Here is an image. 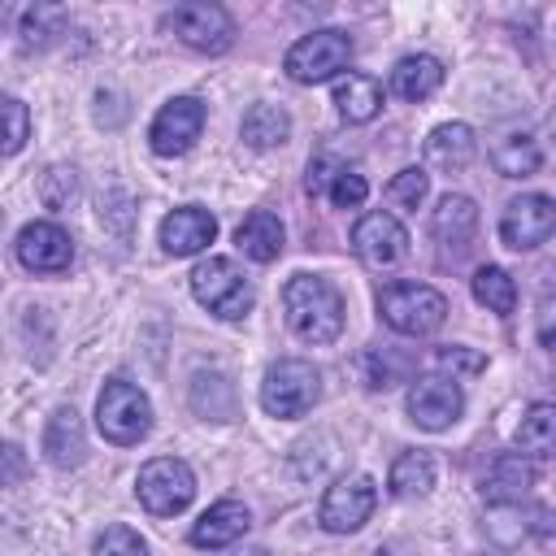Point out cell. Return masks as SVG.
Instances as JSON below:
<instances>
[{
    "instance_id": "cell-36",
    "label": "cell",
    "mask_w": 556,
    "mask_h": 556,
    "mask_svg": "<svg viewBox=\"0 0 556 556\" xmlns=\"http://www.w3.org/2000/svg\"><path fill=\"white\" fill-rule=\"evenodd\" d=\"M365 195H369V182H365V174H356V169H339L334 174V182H330V200L339 204V208H361L365 204Z\"/></svg>"
},
{
    "instance_id": "cell-22",
    "label": "cell",
    "mask_w": 556,
    "mask_h": 556,
    "mask_svg": "<svg viewBox=\"0 0 556 556\" xmlns=\"http://www.w3.org/2000/svg\"><path fill=\"white\" fill-rule=\"evenodd\" d=\"M235 243L243 248V256L269 265V261H278V252H282V222H278L269 208H252V213L239 222Z\"/></svg>"
},
{
    "instance_id": "cell-33",
    "label": "cell",
    "mask_w": 556,
    "mask_h": 556,
    "mask_svg": "<svg viewBox=\"0 0 556 556\" xmlns=\"http://www.w3.org/2000/svg\"><path fill=\"white\" fill-rule=\"evenodd\" d=\"M387 195H391L400 208H417V204L430 195V174H426L421 165H408V169H400V174L391 178Z\"/></svg>"
},
{
    "instance_id": "cell-41",
    "label": "cell",
    "mask_w": 556,
    "mask_h": 556,
    "mask_svg": "<svg viewBox=\"0 0 556 556\" xmlns=\"http://www.w3.org/2000/svg\"><path fill=\"white\" fill-rule=\"evenodd\" d=\"M0 22H4V4H0Z\"/></svg>"
},
{
    "instance_id": "cell-39",
    "label": "cell",
    "mask_w": 556,
    "mask_h": 556,
    "mask_svg": "<svg viewBox=\"0 0 556 556\" xmlns=\"http://www.w3.org/2000/svg\"><path fill=\"white\" fill-rule=\"evenodd\" d=\"M443 369H460V374H478V369H486V361L478 356V352H469V348H439V356H434Z\"/></svg>"
},
{
    "instance_id": "cell-5",
    "label": "cell",
    "mask_w": 556,
    "mask_h": 556,
    "mask_svg": "<svg viewBox=\"0 0 556 556\" xmlns=\"http://www.w3.org/2000/svg\"><path fill=\"white\" fill-rule=\"evenodd\" d=\"M191 291L195 300L217 313L222 321H239L252 308V282L239 274V265L230 256H208L191 269Z\"/></svg>"
},
{
    "instance_id": "cell-17",
    "label": "cell",
    "mask_w": 556,
    "mask_h": 556,
    "mask_svg": "<svg viewBox=\"0 0 556 556\" xmlns=\"http://www.w3.org/2000/svg\"><path fill=\"white\" fill-rule=\"evenodd\" d=\"M248 526H252V513L239 504V500H217L195 526H191V543L195 547H230V543H239L243 534H248Z\"/></svg>"
},
{
    "instance_id": "cell-21",
    "label": "cell",
    "mask_w": 556,
    "mask_h": 556,
    "mask_svg": "<svg viewBox=\"0 0 556 556\" xmlns=\"http://www.w3.org/2000/svg\"><path fill=\"white\" fill-rule=\"evenodd\" d=\"M191 408H195V417H204V421H235L239 417V395H235V382L226 378V374H195L191 378Z\"/></svg>"
},
{
    "instance_id": "cell-7",
    "label": "cell",
    "mask_w": 556,
    "mask_h": 556,
    "mask_svg": "<svg viewBox=\"0 0 556 556\" xmlns=\"http://www.w3.org/2000/svg\"><path fill=\"white\" fill-rule=\"evenodd\" d=\"M352 61V39L343 30H313L295 39L282 56V70L291 83H326Z\"/></svg>"
},
{
    "instance_id": "cell-27",
    "label": "cell",
    "mask_w": 556,
    "mask_h": 556,
    "mask_svg": "<svg viewBox=\"0 0 556 556\" xmlns=\"http://www.w3.org/2000/svg\"><path fill=\"white\" fill-rule=\"evenodd\" d=\"M387 482H391V495H400V500L426 495L434 486V460H430V452H400Z\"/></svg>"
},
{
    "instance_id": "cell-11",
    "label": "cell",
    "mask_w": 556,
    "mask_h": 556,
    "mask_svg": "<svg viewBox=\"0 0 556 556\" xmlns=\"http://www.w3.org/2000/svg\"><path fill=\"white\" fill-rule=\"evenodd\" d=\"M552 230H556V204L547 195H517V200H508V208L500 217V239L517 252L547 243Z\"/></svg>"
},
{
    "instance_id": "cell-19",
    "label": "cell",
    "mask_w": 556,
    "mask_h": 556,
    "mask_svg": "<svg viewBox=\"0 0 556 556\" xmlns=\"http://www.w3.org/2000/svg\"><path fill=\"white\" fill-rule=\"evenodd\" d=\"M430 230H434V239L443 248L465 252L469 239L478 235V204L469 195H443L439 208H434V217H430Z\"/></svg>"
},
{
    "instance_id": "cell-18",
    "label": "cell",
    "mask_w": 556,
    "mask_h": 556,
    "mask_svg": "<svg viewBox=\"0 0 556 556\" xmlns=\"http://www.w3.org/2000/svg\"><path fill=\"white\" fill-rule=\"evenodd\" d=\"M473 156H478V139H473V130H469L465 122H443V126H434L430 139H426V161H430L434 169H443V174L465 169Z\"/></svg>"
},
{
    "instance_id": "cell-34",
    "label": "cell",
    "mask_w": 556,
    "mask_h": 556,
    "mask_svg": "<svg viewBox=\"0 0 556 556\" xmlns=\"http://www.w3.org/2000/svg\"><path fill=\"white\" fill-rule=\"evenodd\" d=\"M96 556H148V543L130 526H104L96 534Z\"/></svg>"
},
{
    "instance_id": "cell-6",
    "label": "cell",
    "mask_w": 556,
    "mask_h": 556,
    "mask_svg": "<svg viewBox=\"0 0 556 556\" xmlns=\"http://www.w3.org/2000/svg\"><path fill=\"white\" fill-rule=\"evenodd\" d=\"M135 495H139V504H143L152 517H174V513H182V508L191 504V495H195V473H191L187 460H178V456H156V460H148V465L139 469Z\"/></svg>"
},
{
    "instance_id": "cell-3",
    "label": "cell",
    "mask_w": 556,
    "mask_h": 556,
    "mask_svg": "<svg viewBox=\"0 0 556 556\" xmlns=\"http://www.w3.org/2000/svg\"><path fill=\"white\" fill-rule=\"evenodd\" d=\"M378 313L400 334H434L447 317V300L426 282H391L378 291Z\"/></svg>"
},
{
    "instance_id": "cell-15",
    "label": "cell",
    "mask_w": 556,
    "mask_h": 556,
    "mask_svg": "<svg viewBox=\"0 0 556 556\" xmlns=\"http://www.w3.org/2000/svg\"><path fill=\"white\" fill-rule=\"evenodd\" d=\"M217 239V217L200 204H182L161 222V248L169 256H195Z\"/></svg>"
},
{
    "instance_id": "cell-32",
    "label": "cell",
    "mask_w": 556,
    "mask_h": 556,
    "mask_svg": "<svg viewBox=\"0 0 556 556\" xmlns=\"http://www.w3.org/2000/svg\"><path fill=\"white\" fill-rule=\"evenodd\" d=\"M361 374H365V387L387 391V387H395V382L408 374V361L395 356L391 348H369V352L361 356Z\"/></svg>"
},
{
    "instance_id": "cell-16",
    "label": "cell",
    "mask_w": 556,
    "mask_h": 556,
    "mask_svg": "<svg viewBox=\"0 0 556 556\" xmlns=\"http://www.w3.org/2000/svg\"><path fill=\"white\" fill-rule=\"evenodd\" d=\"M43 456L56 469H78L83 465V456H87V430H83V417H78L74 404L52 408V417L43 426Z\"/></svg>"
},
{
    "instance_id": "cell-2",
    "label": "cell",
    "mask_w": 556,
    "mask_h": 556,
    "mask_svg": "<svg viewBox=\"0 0 556 556\" xmlns=\"http://www.w3.org/2000/svg\"><path fill=\"white\" fill-rule=\"evenodd\" d=\"M96 426H100V434L109 443L130 447V443H139L152 430V400L135 382L109 378L104 391H100V400H96Z\"/></svg>"
},
{
    "instance_id": "cell-1",
    "label": "cell",
    "mask_w": 556,
    "mask_h": 556,
    "mask_svg": "<svg viewBox=\"0 0 556 556\" xmlns=\"http://www.w3.org/2000/svg\"><path fill=\"white\" fill-rule=\"evenodd\" d=\"M282 313L304 343H334L343 330V295L317 274H295L282 287Z\"/></svg>"
},
{
    "instance_id": "cell-20",
    "label": "cell",
    "mask_w": 556,
    "mask_h": 556,
    "mask_svg": "<svg viewBox=\"0 0 556 556\" xmlns=\"http://www.w3.org/2000/svg\"><path fill=\"white\" fill-rule=\"evenodd\" d=\"M534 478H539L534 465H530L526 456L508 452V456H500V460L486 469V478H482V495H486L491 504H521V500L530 495Z\"/></svg>"
},
{
    "instance_id": "cell-9",
    "label": "cell",
    "mask_w": 556,
    "mask_h": 556,
    "mask_svg": "<svg viewBox=\"0 0 556 556\" xmlns=\"http://www.w3.org/2000/svg\"><path fill=\"white\" fill-rule=\"evenodd\" d=\"M165 26H169L187 48L208 52V56L226 52L230 39H235V22H230V13H226L222 4H204V0L174 4L169 17H165Z\"/></svg>"
},
{
    "instance_id": "cell-35",
    "label": "cell",
    "mask_w": 556,
    "mask_h": 556,
    "mask_svg": "<svg viewBox=\"0 0 556 556\" xmlns=\"http://www.w3.org/2000/svg\"><path fill=\"white\" fill-rule=\"evenodd\" d=\"M74 191H78V178H74V169H65V165H52V169L43 174V182H39V195H43L48 208H65V204L74 200Z\"/></svg>"
},
{
    "instance_id": "cell-25",
    "label": "cell",
    "mask_w": 556,
    "mask_h": 556,
    "mask_svg": "<svg viewBox=\"0 0 556 556\" xmlns=\"http://www.w3.org/2000/svg\"><path fill=\"white\" fill-rule=\"evenodd\" d=\"M239 135H243V143H252L261 152L265 148H282L291 139V117L278 104H252L243 113V122H239Z\"/></svg>"
},
{
    "instance_id": "cell-28",
    "label": "cell",
    "mask_w": 556,
    "mask_h": 556,
    "mask_svg": "<svg viewBox=\"0 0 556 556\" xmlns=\"http://www.w3.org/2000/svg\"><path fill=\"white\" fill-rule=\"evenodd\" d=\"M517 447L526 456H547L556 447V408L552 404H530L521 426H517Z\"/></svg>"
},
{
    "instance_id": "cell-4",
    "label": "cell",
    "mask_w": 556,
    "mask_h": 556,
    "mask_svg": "<svg viewBox=\"0 0 556 556\" xmlns=\"http://www.w3.org/2000/svg\"><path fill=\"white\" fill-rule=\"evenodd\" d=\"M321 395V374L300 361V356H287V361H274L265 369V382H261V408L269 417H304Z\"/></svg>"
},
{
    "instance_id": "cell-26",
    "label": "cell",
    "mask_w": 556,
    "mask_h": 556,
    "mask_svg": "<svg viewBox=\"0 0 556 556\" xmlns=\"http://www.w3.org/2000/svg\"><path fill=\"white\" fill-rule=\"evenodd\" d=\"M491 165L504 174V178H530L539 165H543V152H539V139L534 135H504L495 148H491Z\"/></svg>"
},
{
    "instance_id": "cell-30",
    "label": "cell",
    "mask_w": 556,
    "mask_h": 556,
    "mask_svg": "<svg viewBox=\"0 0 556 556\" xmlns=\"http://www.w3.org/2000/svg\"><path fill=\"white\" fill-rule=\"evenodd\" d=\"M56 35H65V9L61 4H30L22 13V48H48Z\"/></svg>"
},
{
    "instance_id": "cell-29",
    "label": "cell",
    "mask_w": 556,
    "mask_h": 556,
    "mask_svg": "<svg viewBox=\"0 0 556 556\" xmlns=\"http://www.w3.org/2000/svg\"><path fill=\"white\" fill-rule=\"evenodd\" d=\"M473 300L486 304L491 313L508 317V313L517 308V282L508 278V269H500V265H482V269L473 274Z\"/></svg>"
},
{
    "instance_id": "cell-37",
    "label": "cell",
    "mask_w": 556,
    "mask_h": 556,
    "mask_svg": "<svg viewBox=\"0 0 556 556\" xmlns=\"http://www.w3.org/2000/svg\"><path fill=\"white\" fill-rule=\"evenodd\" d=\"M26 469H30L26 452L17 443H0V486H17L26 478Z\"/></svg>"
},
{
    "instance_id": "cell-13",
    "label": "cell",
    "mask_w": 556,
    "mask_h": 556,
    "mask_svg": "<svg viewBox=\"0 0 556 556\" xmlns=\"http://www.w3.org/2000/svg\"><path fill=\"white\" fill-rule=\"evenodd\" d=\"M465 413V395L456 378H417L408 387V417L421 430H447Z\"/></svg>"
},
{
    "instance_id": "cell-40",
    "label": "cell",
    "mask_w": 556,
    "mask_h": 556,
    "mask_svg": "<svg viewBox=\"0 0 556 556\" xmlns=\"http://www.w3.org/2000/svg\"><path fill=\"white\" fill-rule=\"evenodd\" d=\"M235 556H269L265 547H243V552H235Z\"/></svg>"
},
{
    "instance_id": "cell-8",
    "label": "cell",
    "mask_w": 556,
    "mask_h": 556,
    "mask_svg": "<svg viewBox=\"0 0 556 556\" xmlns=\"http://www.w3.org/2000/svg\"><path fill=\"white\" fill-rule=\"evenodd\" d=\"M374 504H378L374 478H369V473H343V478H334V482L326 486L321 508H317V521H321L330 534H352V530H361V526L369 521Z\"/></svg>"
},
{
    "instance_id": "cell-31",
    "label": "cell",
    "mask_w": 556,
    "mask_h": 556,
    "mask_svg": "<svg viewBox=\"0 0 556 556\" xmlns=\"http://www.w3.org/2000/svg\"><path fill=\"white\" fill-rule=\"evenodd\" d=\"M30 139V109L17 96H0V156L22 152Z\"/></svg>"
},
{
    "instance_id": "cell-12",
    "label": "cell",
    "mask_w": 556,
    "mask_h": 556,
    "mask_svg": "<svg viewBox=\"0 0 556 556\" xmlns=\"http://www.w3.org/2000/svg\"><path fill=\"white\" fill-rule=\"evenodd\" d=\"M352 252L369 265V269H391L404 261L408 252V230L391 217V213H365L352 230Z\"/></svg>"
},
{
    "instance_id": "cell-24",
    "label": "cell",
    "mask_w": 556,
    "mask_h": 556,
    "mask_svg": "<svg viewBox=\"0 0 556 556\" xmlns=\"http://www.w3.org/2000/svg\"><path fill=\"white\" fill-rule=\"evenodd\" d=\"M439 83H443V65H439L434 56H426V52L404 56V61L391 70V91H395L400 100H426V96L439 91Z\"/></svg>"
},
{
    "instance_id": "cell-10",
    "label": "cell",
    "mask_w": 556,
    "mask_h": 556,
    "mask_svg": "<svg viewBox=\"0 0 556 556\" xmlns=\"http://www.w3.org/2000/svg\"><path fill=\"white\" fill-rule=\"evenodd\" d=\"M204 130V104L195 96H174L169 104H161V113L152 117L148 126V139H152V152L161 156H182L191 152V143L200 139Z\"/></svg>"
},
{
    "instance_id": "cell-14",
    "label": "cell",
    "mask_w": 556,
    "mask_h": 556,
    "mask_svg": "<svg viewBox=\"0 0 556 556\" xmlns=\"http://www.w3.org/2000/svg\"><path fill=\"white\" fill-rule=\"evenodd\" d=\"M17 261L30 274H61L74 261V243L56 222H30L17 235Z\"/></svg>"
},
{
    "instance_id": "cell-23",
    "label": "cell",
    "mask_w": 556,
    "mask_h": 556,
    "mask_svg": "<svg viewBox=\"0 0 556 556\" xmlns=\"http://www.w3.org/2000/svg\"><path fill=\"white\" fill-rule=\"evenodd\" d=\"M334 104H339L343 122H369L382 109V87L369 74H343L334 83Z\"/></svg>"
},
{
    "instance_id": "cell-38",
    "label": "cell",
    "mask_w": 556,
    "mask_h": 556,
    "mask_svg": "<svg viewBox=\"0 0 556 556\" xmlns=\"http://www.w3.org/2000/svg\"><path fill=\"white\" fill-rule=\"evenodd\" d=\"M343 165L334 161V156H313L308 161V195H321V191H330V182H334V174H339Z\"/></svg>"
}]
</instances>
